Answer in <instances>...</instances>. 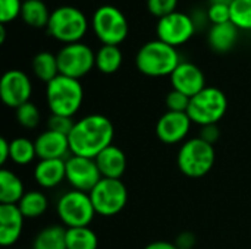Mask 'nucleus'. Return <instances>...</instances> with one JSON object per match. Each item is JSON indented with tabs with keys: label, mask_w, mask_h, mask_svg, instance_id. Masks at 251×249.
<instances>
[{
	"label": "nucleus",
	"mask_w": 251,
	"mask_h": 249,
	"mask_svg": "<svg viewBox=\"0 0 251 249\" xmlns=\"http://www.w3.org/2000/svg\"><path fill=\"white\" fill-rule=\"evenodd\" d=\"M34 142L38 160H66L71 156L68 136L50 129L41 132Z\"/></svg>",
	"instance_id": "obj_16"
},
{
	"label": "nucleus",
	"mask_w": 251,
	"mask_h": 249,
	"mask_svg": "<svg viewBox=\"0 0 251 249\" xmlns=\"http://www.w3.org/2000/svg\"><path fill=\"white\" fill-rule=\"evenodd\" d=\"M18 208L25 219H38L44 216L49 208V198L43 191H26L22 200L18 203Z\"/></svg>",
	"instance_id": "obj_25"
},
{
	"label": "nucleus",
	"mask_w": 251,
	"mask_h": 249,
	"mask_svg": "<svg viewBox=\"0 0 251 249\" xmlns=\"http://www.w3.org/2000/svg\"><path fill=\"white\" fill-rule=\"evenodd\" d=\"M32 95V82L29 76L19 69H10L0 79V98L4 106L18 109L28 103Z\"/></svg>",
	"instance_id": "obj_13"
},
{
	"label": "nucleus",
	"mask_w": 251,
	"mask_h": 249,
	"mask_svg": "<svg viewBox=\"0 0 251 249\" xmlns=\"http://www.w3.org/2000/svg\"><path fill=\"white\" fill-rule=\"evenodd\" d=\"M10 160V141L6 138L0 139V164H6Z\"/></svg>",
	"instance_id": "obj_38"
},
{
	"label": "nucleus",
	"mask_w": 251,
	"mask_h": 249,
	"mask_svg": "<svg viewBox=\"0 0 251 249\" xmlns=\"http://www.w3.org/2000/svg\"><path fill=\"white\" fill-rule=\"evenodd\" d=\"M215 145L207 144L201 138H190L181 144L176 154V166L179 172L193 179L206 176L215 166Z\"/></svg>",
	"instance_id": "obj_5"
},
{
	"label": "nucleus",
	"mask_w": 251,
	"mask_h": 249,
	"mask_svg": "<svg viewBox=\"0 0 251 249\" xmlns=\"http://www.w3.org/2000/svg\"><path fill=\"white\" fill-rule=\"evenodd\" d=\"M31 249H66V227L59 225L46 226L35 235Z\"/></svg>",
	"instance_id": "obj_23"
},
{
	"label": "nucleus",
	"mask_w": 251,
	"mask_h": 249,
	"mask_svg": "<svg viewBox=\"0 0 251 249\" xmlns=\"http://www.w3.org/2000/svg\"><path fill=\"white\" fill-rule=\"evenodd\" d=\"M181 62L178 48L157 38L143 44L135 54L138 72L150 78L171 76Z\"/></svg>",
	"instance_id": "obj_2"
},
{
	"label": "nucleus",
	"mask_w": 251,
	"mask_h": 249,
	"mask_svg": "<svg viewBox=\"0 0 251 249\" xmlns=\"http://www.w3.org/2000/svg\"><path fill=\"white\" fill-rule=\"evenodd\" d=\"M172 90H176L190 98L203 91L206 85V76L203 70L191 62H181L178 68L169 76Z\"/></svg>",
	"instance_id": "obj_15"
},
{
	"label": "nucleus",
	"mask_w": 251,
	"mask_h": 249,
	"mask_svg": "<svg viewBox=\"0 0 251 249\" xmlns=\"http://www.w3.org/2000/svg\"><path fill=\"white\" fill-rule=\"evenodd\" d=\"M25 192L24 182L15 172L9 169L0 170V204L18 205Z\"/></svg>",
	"instance_id": "obj_21"
},
{
	"label": "nucleus",
	"mask_w": 251,
	"mask_h": 249,
	"mask_svg": "<svg viewBox=\"0 0 251 249\" xmlns=\"http://www.w3.org/2000/svg\"><path fill=\"white\" fill-rule=\"evenodd\" d=\"M51 12L43 0H24L21 19L31 28H47Z\"/></svg>",
	"instance_id": "obj_24"
},
{
	"label": "nucleus",
	"mask_w": 251,
	"mask_h": 249,
	"mask_svg": "<svg viewBox=\"0 0 251 249\" xmlns=\"http://www.w3.org/2000/svg\"><path fill=\"white\" fill-rule=\"evenodd\" d=\"M90 23L103 45H121L129 34L126 16L113 4L99 6L93 13Z\"/></svg>",
	"instance_id": "obj_6"
},
{
	"label": "nucleus",
	"mask_w": 251,
	"mask_h": 249,
	"mask_svg": "<svg viewBox=\"0 0 251 249\" xmlns=\"http://www.w3.org/2000/svg\"><path fill=\"white\" fill-rule=\"evenodd\" d=\"M238 37H240V29L232 22H226V23L210 26L207 32V43L213 51L224 54L235 47Z\"/></svg>",
	"instance_id": "obj_20"
},
{
	"label": "nucleus",
	"mask_w": 251,
	"mask_h": 249,
	"mask_svg": "<svg viewBox=\"0 0 251 249\" xmlns=\"http://www.w3.org/2000/svg\"><path fill=\"white\" fill-rule=\"evenodd\" d=\"M231 22L240 31H251V0H232Z\"/></svg>",
	"instance_id": "obj_29"
},
{
	"label": "nucleus",
	"mask_w": 251,
	"mask_h": 249,
	"mask_svg": "<svg viewBox=\"0 0 251 249\" xmlns=\"http://www.w3.org/2000/svg\"><path fill=\"white\" fill-rule=\"evenodd\" d=\"M6 41V25L0 23V44H3Z\"/></svg>",
	"instance_id": "obj_40"
},
{
	"label": "nucleus",
	"mask_w": 251,
	"mask_h": 249,
	"mask_svg": "<svg viewBox=\"0 0 251 249\" xmlns=\"http://www.w3.org/2000/svg\"><path fill=\"white\" fill-rule=\"evenodd\" d=\"M228 110V98L225 92L216 87H206L203 91L191 97L187 110L188 117L197 126L218 125Z\"/></svg>",
	"instance_id": "obj_7"
},
{
	"label": "nucleus",
	"mask_w": 251,
	"mask_h": 249,
	"mask_svg": "<svg viewBox=\"0 0 251 249\" xmlns=\"http://www.w3.org/2000/svg\"><path fill=\"white\" fill-rule=\"evenodd\" d=\"M97 248H99V238L90 226L66 229V249Z\"/></svg>",
	"instance_id": "obj_28"
},
{
	"label": "nucleus",
	"mask_w": 251,
	"mask_h": 249,
	"mask_svg": "<svg viewBox=\"0 0 251 249\" xmlns=\"http://www.w3.org/2000/svg\"><path fill=\"white\" fill-rule=\"evenodd\" d=\"M144 249H178V247L174 242H166V241H156L149 244Z\"/></svg>",
	"instance_id": "obj_39"
},
{
	"label": "nucleus",
	"mask_w": 251,
	"mask_h": 249,
	"mask_svg": "<svg viewBox=\"0 0 251 249\" xmlns=\"http://www.w3.org/2000/svg\"><path fill=\"white\" fill-rule=\"evenodd\" d=\"M90 198L97 216H118L128 203V189L121 179L103 178L90 192Z\"/></svg>",
	"instance_id": "obj_9"
},
{
	"label": "nucleus",
	"mask_w": 251,
	"mask_h": 249,
	"mask_svg": "<svg viewBox=\"0 0 251 249\" xmlns=\"http://www.w3.org/2000/svg\"><path fill=\"white\" fill-rule=\"evenodd\" d=\"M31 69H32V73L35 75V78L38 81L44 82L46 85L60 75L57 56L53 54L51 51H40V53H37L32 57Z\"/></svg>",
	"instance_id": "obj_22"
},
{
	"label": "nucleus",
	"mask_w": 251,
	"mask_h": 249,
	"mask_svg": "<svg viewBox=\"0 0 251 249\" xmlns=\"http://www.w3.org/2000/svg\"><path fill=\"white\" fill-rule=\"evenodd\" d=\"M115 126L104 114H87L75 122L68 135L72 156L96 158L103 150L112 145Z\"/></svg>",
	"instance_id": "obj_1"
},
{
	"label": "nucleus",
	"mask_w": 251,
	"mask_h": 249,
	"mask_svg": "<svg viewBox=\"0 0 251 249\" xmlns=\"http://www.w3.org/2000/svg\"><path fill=\"white\" fill-rule=\"evenodd\" d=\"M46 101L51 114L74 117L84 101V88L78 79L59 75L46 85Z\"/></svg>",
	"instance_id": "obj_4"
},
{
	"label": "nucleus",
	"mask_w": 251,
	"mask_h": 249,
	"mask_svg": "<svg viewBox=\"0 0 251 249\" xmlns=\"http://www.w3.org/2000/svg\"><path fill=\"white\" fill-rule=\"evenodd\" d=\"M24 0H0V23L7 25L21 18Z\"/></svg>",
	"instance_id": "obj_31"
},
{
	"label": "nucleus",
	"mask_w": 251,
	"mask_h": 249,
	"mask_svg": "<svg viewBox=\"0 0 251 249\" xmlns=\"http://www.w3.org/2000/svg\"><path fill=\"white\" fill-rule=\"evenodd\" d=\"M90 21L85 13L76 6L63 4L51 10L47 23V34L56 41L65 44L81 43L90 28Z\"/></svg>",
	"instance_id": "obj_3"
},
{
	"label": "nucleus",
	"mask_w": 251,
	"mask_h": 249,
	"mask_svg": "<svg viewBox=\"0 0 251 249\" xmlns=\"http://www.w3.org/2000/svg\"><path fill=\"white\" fill-rule=\"evenodd\" d=\"M199 138H201L203 141H206L210 145H215L219 138H221V129L218 125H207V126H201L200 132H199Z\"/></svg>",
	"instance_id": "obj_36"
},
{
	"label": "nucleus",
	"mask_w": 251,
	"mask_h": 249,
	"mask_svg": "<svg viewBox=\"0 0 251 249\" xmlns=\"http://www.w3.org/2000/svg\"><path fill=\"white\" fill-rule=\"evenodd\" d=\"M74 125H75V120H74V117H69V116L51 114L50 113V116L47 119V129L57 132V134H62V135H66V136L71 134Z\"/></svg>",
	"instance_id": "obj_34"
},
{
	"label": "nucleus",
	"mask_w": 251,
	"mask_h": 249,
	"mask_svg": "<svg viewBox=\"0 0 251 249\" xmlns=\"http://www.w3.org/2000/svg\"><path fill=\"white\" fill-rule=\"evenodd\" d=\"M37 157L35 142L26 136H16L10 139V161L16 166L31 164Z\"/></svg>",
	"instance_id": "obj_27"
},
{
	"label": "nucleus",
	"mask_w": 251,
	"mask_h": 249,
	"mask_svg": "<svg viewBox=\"0 0 251 249\" xmlns=\"http://www.w3.org/2000/svg\"><path fill=\"white\" fill-rule=\"evenodd\" d=\"M94 160L101 176L107 179H121L128 164L125 153L113 144L103 150Z\"/></svg>",
	"instance_id": "obj_19"
},
{
	"label": "nucleus",
	"mask_w": 251,
	"mask_h": 249,
	"mask_svg": "<svg viewBox=\"0 0 251 249\" xmlns=\"http://www.w3.org/2000/svg\"><path fill=\"white\" fill-rule=\"evenodd\" d=\"M15 117H16V122L21 128L24 129H35L38 125H40V120H41V113L38 110V107L28 101L25 104H22L21 107H18L15 110Z\"/></svg>",
	"instance_id": "obj_30"
},
{
	"label": "nucleus",
	"mask_w": 251,
	"mask_h": 249,
	"mask_svg": "<svg viewBox=\"0 0 251 249\" xmlns=\"http://www.w3.org/2000/svg\"><path fill=\"white\" fill-rule=\"evenodd\" d=\"M196 28V21L188 13L176 10L157 19L156 35L157 40L178 48L193 38Z\"/></svg>",
	"instance_id": "obj_11"
},
{
	"label": "nucleus",
	"mask_w": 251,
	"mask_h": 249,
	"mask_svg": "<svg viewBox=\"0 0 251 249\" xmlns=\"http://www.w3.org/2000/svg\"><path fill=\"white\" fill-rule=\"evenodd\" d=\"M193 122L187 113L166 112L156 123V136L166 145H176L187 141Z\"/></svg>",
	"instance_id": "obj_14"
},
{
	"label": "nucleus",
	"mask_w": 251,
	"mask_h": 249,
	"mask_svg": "<svg viewBox=\"0 0 251 249\" xmlns=\"http://www.w3.org/2000/svg\"><path fill=\"white\" fill-rule=\"evenodd\" d=\"M60 75L81 79L96 68V53L84 43L65 44L56 53Z\"/></svg>",
	"instance_id": "obj_10"
},
{
	"label": "nucleus",
	"mask_w": 251,
	"mask_h": 249,
	"mask_svg": "<svg viewBox=\"0 0 251 249\" xmlns=\"http://www.w3.org/2000/svg\"><path fill=\"white\" fill-rule=\"evenodd\" d=\"M25 217L18 205L0 204V245L4 248L13 247L24 230Z\"/></svg>",
	"instance_id": "obj_17"
},
{
	"label": "nucleus",
	"mask_w": 251,
	"mask_h": 249,
	"mask_svg": "<svg viewBox=\"0 0 251 249\" xmlns=\"http://www.w3.org/2000/svg\"><path fill=\"white\" fill-rule=\"evenodd\" d=\"M56 213L66 229L87 227L97 216L90 194L76 189H71L59 197L56 203Z\"/></svg>",
	"instance_id": "obj_8"
},
{
	"label": "nucleus",
	"mask_w": 251,
	"mask_h": 249,
	"mask_svg": "<svg viewBox=\"0 0 251 249\" xmlns=\"http://www.w3.org/2000/svg\"><path fill=\"white\" fill-rule=\"evenodd\" d=\"M101 179L103 176L94 158L72 154L66 158V182L72 189L90 194Z\"/></svg>",
	"instance_id": "obj_12"
},
{
	"label": "nucleus",
	"mask_w": 251,
	"mask_h": 249,
	"mask_svg": "<svg viewBox=\"0 0 251 249\" xmlns=\"http://www.w3.org/2000/svg\"><path fill=\"white\" fill-rule=\"evenodd\" d=\"M124 54L119 45H103L96 51V69L103 75H112L122 66Z\"/></svg>",
	"instance_id": "obj_26"
},
{
	"label": "nucleus",
	"mask_w": 251,
	"mask_h": 249,
	"mask_svg": "<svg viewBox=\"0 0 251 249\" xmlns=\"http://www.w3.org/2000/svg\"><path fill=\"white\" fill-rule=\"evenodd\" d=\"M190 97L176 91L171 90L165 98V104L168 107V112H178V113H187L190 106Z\"/></svg>",
	"instance_id": "obj_32"
},
{
	"label": "nucleus",
	"mask_w": 251,
	"mask_h": 249,
	"mask_svg": "<svg viewBox=\"0 0 251 249\" xmlns=\"http://www.w3.org/2000/svg\"><path fill=\"white\" fill-rule=\"evenodd\" d=\"M174 244L178 247V249H193L196 245V236L191 232H182L176 236Z\"/></svg>",
	"instance_id": "obj_37"
},
{
	"label": "nucleus",
	"mask_w": 251,
	"mask_h": 249,
	"mask_svg": "<svg viewBox=\"0 0 251 249\" xmlns=\"http://www.w3.org/2000/svg\"><path fill=\"white\" fill-rule=\"evenodd\" d=\"M206 18L212 25L226 23L231 22V9L229 4H221V3H210Z\"/></svg>",
	"instance_id": "obj_35"
},
{
	"label": "nucleus",
	"mask_w": 251,
	"mask_h": 249,
	"mask_svg": "<svg viewBox=\"0 0 251 249\" xmlns=\"http://www.w3.org/2000/svg\"><path fill=\"white\" fill-rule=\"evenodd\" d=\"M32 175L40 188L53 189L66 181V160H38Z\"/></svg>",
	"instance_id": "obj_18"
},
{
	"label": "nucleus",
	"mask_w": 251,
	"mask_h": 249,
	"mask_svg": "<svg viewBox=\"0 0 251 249\" xmlns=\"http://www.w3.org/2000/svg\"><path fill=\"white\" fill-rule=\"evenodd\" d=\"M210 3H221V4H231L232 0H209Z\"/></svg>",
	"instance_id": "obj_41"
},
{
	"label": "nucleus",
	"mask_w": 251,
	"mask_h": 249,
	"mask_svg": "<svg viewBox=\"0 0 251 249\" xmlns=\"http://www.w3.org/2000/svg\"><path fill=\"white\" fill-rule=\"evenodd\" d=\"M179 0H147V10L157 19L176 12Z\"/></svg>",
	"instance_id": "obj_33"
}]
</instances>
